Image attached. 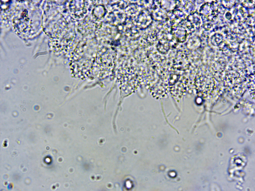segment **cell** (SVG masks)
<instances>
[{
    "label": "cell",
    "instance_id": "3957f363",
    "mask_svg": "<svg viewBox=\"0 0 255 191\" xmlns=\"http://www.w3.org/2000/svg\"><path fill=\"white\" fill-rule=\"evenodd\" d=\"M167 14L168 20L173 25L174 24L175 25L179 24L184 19V13L179 9L173 10Z\"/></svg>",
    "mask_w": 255,
    "mask_h": 191
},
{
    "label": "cell",
    "instance_id": "6da1fadb",
    "mask_svg": "<svg viewBox=\"0 0 255 191\" xmlns=\"http://www.w3.org/2000/svg\"><path fill=\"white\" fill-rule=\"evenodd\" d=\"M186 26L191 32L197 30L199 28L200 21L198 13L195 12L191 13L186 19Z\"/></svg>",
    "mask_w": 255,
    "mask_h": 191
},
{
    "label": "cell",
    "instance_id": "277c9868",
    "mask_svg": "<svg viewBox=\"0 0 255 191\" xmlns=\"http://www.w3.org/2000/svg\"><path fill=\"white\" fill-rule=\"evenodd\" d=\"M212 38L213 39H214L213 40H212L213 42H215L216 43L217 42V44L218 43H220L221 42L222 40V37L221 35L219 34H217V35L214 36Z\"/></svg>",
    "mask_w": 255,
    "mask_h": 191
},
{
    "label": "cell",
    "instance_id": "7a4b0ae2",
    "mask_svg": "<svg viewBox=\"0 0 255 191\" xmlns=\"http://www.w3.org/2000/svg\"><path fill=\"white\" fill-rule=\"evenodd\" d=\"M171 32L176 41L182 42L186 40L187 31L183 26L179 24L174 25L171 27Z\"/></svg>",
    "mask_w": 255,
    "mask_h": 191
}]
</instances>
